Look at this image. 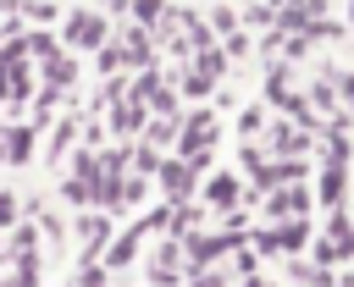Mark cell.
I'll return each mask as SVG.
<instances>
[{
  "mask_svg": "<svg viewBox=\"0 0 354 287\" xmlns=\"http://www.w3.org/2000/svg\"><path fill=\"white\" fill-rule=\"evenodd\" d=\"M72 33H77V44H100V17H77Z\"/></svg>",
  "mask_w": 354,
  "mask_h": 287,
  "instance_id": "6da1fadb",
  "label": "cell"
},
{
  "mask_svg": "<svg viewBox=\"0 0 354 287\" xmlns=\"http://www.w3.org/2000/svg\"><path fill=\"white\" fill-rule=\"evenodd\" d=\"M6 221H11V199L0 193V226H6Z\"/></svg>",
  "mask_w": 354,
  "mask_h": 287,
  "instance_id": "7a4b0ae2",
  "label": "cell"
}]
</instances>
